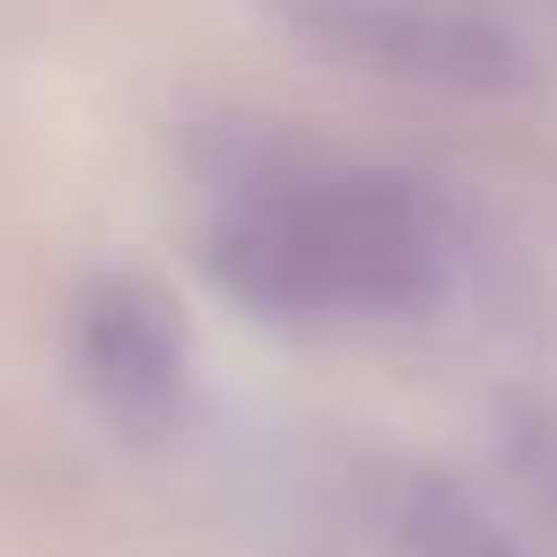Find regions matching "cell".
I'll use <instances>...</instances> for the list:
<instances>
[{"label": "cell", "instance_id": "cell-1", "mask_svg": "<svg viewBox=\"0 0 557 557\" xmlns=\"http://www.w3.org/2000/svg\"><path fill=\"white\" fill-rule=\"evenodd\" d=\"M214 275L298 329H389L450 290L443 207L374 161L275 153L214 207Z\"/></svg>", "mask_w": 557, "mask_h": 557}, {"label": "cell", "instance_id": "cell-2", "mask_svg": "<svg viewBox=\"0 0 557 557\" xmlns=\"http://www.w3.org/2000/svg\"><path fill=\"white\" fill-rule=\"evenodd\" d=\"M306 39H321L329 54L374 70V77H405L428 92H519L534 77L527 39L504 16L481 9H412V0H344V9H313L298 24Z\"/></svg>", "mask_w": 557, "mask_h": 557}, {"label": "cell", "instance_id": "cell-3", "mask_svg": "<svg viewBox=\"0 0 557 557\" xmlns=\"http://www.w3.org/2000/svg\"><path fill=\"white\" fill-rule=\"evenodd\" d=\"M77 359H85L92 397H100L123 428L161 435V428L184 412L191 344H184V313L169 306L161 283H138V275L92 283L85 306H77Z\"/></svg>", "mask_w": 557, "mask_h": 557}, {"label": "cell", "instance_id": "cell-4", "mask_svg": "<svg viewBox=\"0 0 557 557\" xmlns=\"http://www.w3.org/2000/svg\"><path fill=\"white\" fill-rule=\"evenodd\" d=\"M336 557H527V549L443 473L367 458L336 488Z\"/></svg>", "mask_w": 557, "mask_h": 557}, {"label": "cell", "instance_id": "cell-5", "mask_svg": "<svg viewBox=\"0 0 557 557\" xmlns=\"http://www.w3.org/2000/svg\"><path fill=\"white\" fill-rule=\"evenodd\" d=\"M519 481H527V496L549 511V527H557V428H534V435H519Z\"/></svg>", "mask_w": 557, "mask_h": 557}]
</instances>
